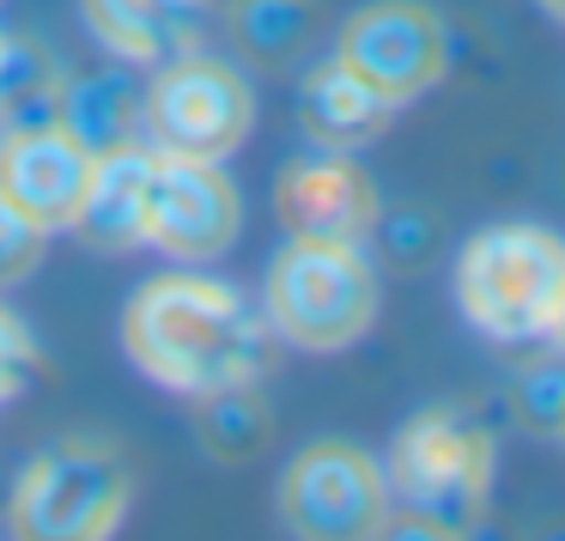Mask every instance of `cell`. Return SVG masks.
<instances>
[{
	"label": "cell",
	"mask_w": 565,
	"mask_h": 541,
	"mask_svg": "<svg viewBox=\"0 0 565 541\" xmlns=\"http://www.w3.org/2000/svg\"><path fill=\"white\" fill-rule=\"evenodd\" d=\"M390 505L426 535H468L487 517L492 487V438L468 414L431 407L395 438L390 463Z\"/></svg>",
	"instance_id": "3957f363"
},
{
	"label": "cell",
	"mask_w": 565,
	"mask_h": 541,
	"mask_svg": "<svg viewBox=\"0 0 565 541\" xmlns=\"http://www.w3.org/2000/svg\"><path fill=\"white\" fill-rule=\"evenodd\" d=\"M55 123L98 159L110 147L140 140V92L128 74H110V67H98V74H67L62 92H55Z\"/></svg>",
	"instance_id": "9a60e30c"
},
{
	"label": "cell",
	"mask_w": 565,
	"mask_h": 541,
	"mask_svg": "<svg viewBox=\"0 0 565 541\" xmlns=\"http://www.w3.org/2000/svg\"><path fill=\"white\" fill-rule=\"evenodd\" d=\"M371 232H383V237H390V250H395L402 262H414L419 250L431 244V225L419 220V213H402V220H383V213H377V225H371Z\"/></svg>",
	"instance_id": "7402d4cb"
},
{
	"label": "cell",
	"mask_w": 565,
	"mask_h": 541,
	"mask_svg": "<svg viewBox=\"0 0 565 541\" xmlns=\"http://www.w3.org/2000/svg\"><path fill=\"white\" fill-rule=\"evenodd\" d=\"M232 31L256 62H292V55H305L317 13H310V0H237Z\"/></svg>",
	"instance_id": "e0dca14e"
},
{
	"label": "cell",
	"mask_w": 565,
	"mask_h": 541,
	"mask_svg": "<svg viewBox=\"0 0 565 541\" xmlns=\"http://www.w3.org/2000/svg\"><path fill=\"white\" fill-rule=\"evenodd\" d=\"M377 268L365 244H322V237H292L268 268L262 317L280 341L305 353H341L377 322Z\"/></svg>",
	"instance_id": "7a4b0ae2"
},
{
	"label": "cell",
	"mask_w": 565,
	"mask_h": 541,
	"mask_svg": "<svg viewBox=\"0 0 565 541\" xmlns=\"http://www.w3.org/2000/svg\"><path fill=\"white\" fill-rule=\"evenodd\" d=\"M201 444H207V456H220V463H249V456H262V444H268V407L249 395V383L201 395Z\"/></svg>",
	"instance_id": "ac0fdd59"
},
{
	"label": "cell",
	"mask_w": 565,
	"mask_h": 541,
	"mask_svg": "<svg viewBox=\"0 0 565 541\" xmlns=\"http://www.w3.org/2000/svg\"><path fill=\"white\" fill-rule=\"evenodd\" d=\"M541 7H547V13H553V19H559V25H565V0H541Z\"/></svg>",
	"instance_id": "cb8c5ba5"
},
{
	"label": "cell",
	"mask_w": 565,
	"mask_h": 541,
	"mask_svg": "<svg viewBox=\"0 0 565 541\" xmlns=\"http://www.w3.org/2000/svg\"><path fill=\"white\" fill-rule=\"evenodd\" d=\"M280 517L286 529L317 541H365L383 535L395 517L383 463L353 444H310L305 456H292L280 480Z\"/></svg>",
	"instance_id": "52a82bcc"
},
{
	"label": "cell",
	"mask_w": 565,
	"mask_h": 541,
	"mask_svg": "<svg viewBox=\"0 0 565 541\" xmlns=\"http://www.w3.org/2000/svg\"><path fill=\"white\" fill-rule=\"evenodd\" d=\"M237 237V189L220 159H164L147 189V244L171 262H213Z\"/></svg>",
	"instance_id": "9c48e42d"
},
{
	"label": "cell",
	"mask_w": 565,
	"mask_h": 541,
	"mask_svg": "<svg viewBox=\"0 0 565 541\" xmlns=\"http://www.w3.org/2000/svg\"><path fill=\"white\" fill-rule=\"evenodd\" d=\"M444 55H450V38H444V19L431 7H419V0H377V7L347 19L334 62L353 67L359 79H371L383 98L407 104L444 79Z\"/></svg>",
	"instance_id": "ba28073f"
},
{
	"label": "cell",
	"mask_w": 565,
	"mask_h": 541,
	"mask_svg": "<svg viewBox=\"0 0 565 541\" xmlns=\"http://www.w3.org/2000/svg\"><path fill=\"white\" fill-rule=\"evenodd\" d=\"M135 480L116 450L98 444H62L38 456L13 492V529L38 541H92L122 523Z\"/></svg>",
	"instance_id": "8992f818"
},
{
	"label": "cell",
	"mask_w": 565,
	"mask_h": 541,
	"mask_svg": "<svg viewBox=\"0 0 565 541\" xmlns=\"http://www.w3.org/2000/svg\"><path fill=\"white\" fill-rule=\"evenodd\" d=\"M274 213L292 237H322V244H365L377 225V189L347 152H317L292 159L274 189Z\"/></svg>",
	"instance_id": "8fae6325"
},
{
	"label": "cell",
	"mask_w": 565,
	"mask_h": 541,
	"mask_svg": "<svg viewBox=\"0 0 565 541\" xmlns=\"http://www.w3.org/2000/svg\"><path fill=\"white\" fill-rule=\"evenodd\" d=\"M553 438H559V444H565V420H559V432H553Z\"/></svg>",
	"instance_id": "d4e9b609"
},
{
	"label": "cell",
	"mask_w": 565,
	"mask_h": 541,
	"mask_svg": "<svg viewBox=\"0 0 565 541\" xmlns=\"http://www.w3.org/2000/svg\"><path fill=\"white\" fill-rule=\"evenodd\" d=\"M152 165L159 152L147 140H128V147H110L92 159V183L79 195V213H74V232L86 237L92 250H122L147 244V189H152Z\"/></svg>",
	"instance_id": "7c38bea8"
},
{
	"label": "cell",
	"mask_w": 565,
	"mask_h": 541,
	"mask_svg": "<svg viewBox=\"0 0 565 541\" xmlns=\"http://www.w3.org/2000/svg\"><path fill=\"white\" fill-rule=\"evenodd\" d=\"M565 298V244L541 225H492L456 262V305L492 341H547Z\"/></svg>",
	"instance_id": "277c9868"
},
{
	"label": "cell",
	"mask_w": 565,
	"mask_h": 541,
	"mask_svg": "<svg viewBox=\"0 0 565 541\" xmlns=\"http://www.w3.org/2000/svg\"><path fill=\"white\" fill-rule=\"evenodd\" d=\"M43 225L25 220L13 201H0V286H19L31 268L43 262Z\"/></svg>",
	"instance_id": "ffe728a7"
},
{
	"label": "cell",
	"mask_w": 565,
	"mask_h": 541,
	"mask_svg": "<svg viewBox=\"0 0 565 541\" xmlns=\"http://www.w3.org/2000/svg\"><path fill=\"white\" fill-rule=\"evenodd\" d=\"M402 110L395 98H383L371 79H359L353 67L341 62H322L305 74V86H298V116H305V128L322 140L329 152H347V147H365V140L383 135V123Z\"/></svg>",
	"instance_id": "5bb4252c"
},
{
	"label": "cell",
	"mask_w": 565,
	"mask_h": 541,
	"mask_svg": "<svg viewBox=\"0 0 565 541\" xmlns=\"http://www.w3.org/2000/svg\"><path fill=\"white\" fill-rule=\"evenodd\" d=\"M249 123H256V98L244 74L201 50L152 67V86L140 98V135L164 159H232Z\"/></svg>",
	"instance_id": "5b68a950"
},
{
	"label": "cell",
	"mask_w": 565,
	"mask_h": 541,
	"mask_svg": "<svg viewBox=\"0 0 565 541\" xmlns=\"http://www.w3.org/2000/svg\"><path fill=\"white\" fill-rule=\"evenodd\" d=\"M547 341H553V353H565V298H559V310H553V329H547Z\"/></svg>",
	"instance_id": "603a6c76"
},
{
	"label": "cell",
	"mask_w": 565,
	"mask_h": 541,
	"mask_svg": "<svg viewBox=\"0 0 565 541\" xmlns=\"http://www.w3.org/2000/svg\"><path fill=\"white\" fill-rule=\"evenodd\" d=\"M516 414L529 420L535 432H559L565 420V353L541 359L516 378Z\"/></svg>",
	"instance_id": "d6986e66"
},
{
	"label": "cell",
	"mask_w": 565,
	"mask_h": 541,
	"mask_svg": "<svg viewBox=\"0 0 565 541\" xmlns=\"http://www.w3.org/2000/svg\"><path fill=\"white\" fill-rule=\"evenodd\" d=\"M55 92H62V67H55V55L43 43L0 38V123L7 128L55 123Z\"/></svg>",
	"instance_id": "2e32d148"
},
{
	"label": "cell",
	"mask_w": 565,
	"mask_h": 541,
	"mask_svg": "<svg viewBox=\"0 0 565 541\" xmlns=\"http://www.w3.org/2000/svg\"><path fill=\"white\" fill-rule=\"evenodd\" d=\"M38 371H43V353H38V341H31V329L0 310V402H13Z\"/></svg>",
	"instance_id": "44dd1931"
},
{
	"label": "cell",
	"mask_w": 565,
	"mask_h": 541,
	"mask_svg": "<svg viewBox=\"0 0 565 541\" xmlns=\"http://www.w3.org/2000/svg\"><path fill=\"white\" fill-rule=\"evenodd\" d=\"M86 183H92V152L62 123L7 128L0 135V201H13L43 232L74 225Z\"/></svg>",
	"instance_id": "30bf717a"
},
{
	"label": "cell",
	"mask_w": 565,
	"mask_h": 541,
	"mask_svg": "<svg viewBox=\"0 0 565 541\" xmlns=\"http://www.w3.org/2000/svg\"><path fill=\"white\" fill-rule=\"evenodd\" d=\"M86 19L104 50L152 74V67L201 50L207 0H86Z\"/></svg>",
	"instance_id": "4fadbf2b"
},
{
	"label": "cell",
	"mask_w": 565,
	"mask_h": 541,
	"mask_svg": "<svg viewBox=\"0 0 565 541\" xmlns=\"http://www.w3.org/2000/svg\"><path fill=\"white\" fill-rule=\"evenodd\" d=\"M122 347L152 383L201 402L213 390L256 383L274 359V329L225 280L164 274L135 293L122 317Z\"/></svg>",
	"instance_id": "6da1fadb"
}]
</instances>
